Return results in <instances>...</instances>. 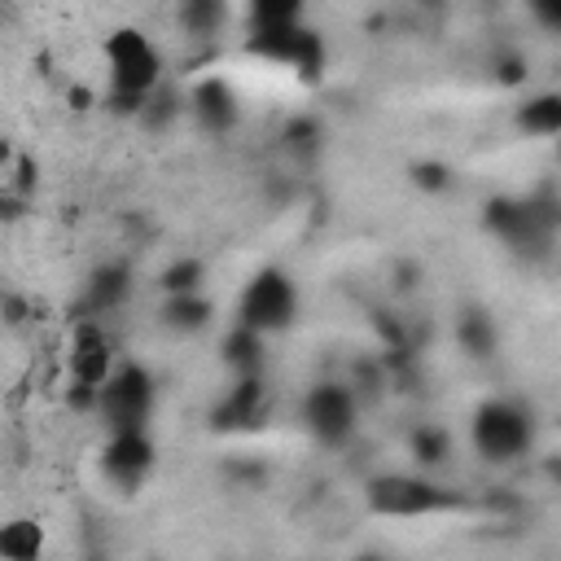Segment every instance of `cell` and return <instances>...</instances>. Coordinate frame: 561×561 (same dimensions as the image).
I'll list each match as a JSON object with an SVG mask.
<instances>
[{
  "instance_id": "cell-1",
  "label": "cell",
  "mask_w": 561,
  "mask_h": 561,
  "mask_svg": "<svg viewBox=\"0 0 561 561\" xmlns=\"http://www.w3.org/2000/svg\"><path fill=\"white\" fill-rule=\"evenodd\" d=\"M105 66H110V101L118 110H145V101L162 88V57L149 44L145 31L118 26L105 39Z\"/></svg>"
},
{
  "instance_id": "cell-2",
  "label": "cell",
  "mask_w": 561,
  "mask_h": 561,
  "mask_svg": "<svg viewBox=\"0 0 561 561\" xmlns=\"http://www.w3.org/2000/svg\"><path fill=\"white\" fill-rule=\"evenodd\" d=\"M469 438H473V451L482 460H495V465H508L517 460L526 447H530V416L504 399H491L473 412L469 421Z\"/></svg>"
},
{
  "instance_id": "cell-3",
  "label": "cell",
  "mask_w": 561,
  "mask_h": 561,
  "mask_svg": "<svg viewBox=\"0 0 561 561\" xmlns=\"http://www.w3.org/2000/svg\"><path fill=\"white\" fill-rule=\"evenodd\" d=\"M241 324L245 329H254V333H272V329H285L289 320H294V311H298V294H294V280L285 276V272H276V267H267V272H259L250 285H245V294H241Z\"/></svg>"
},
{
  "instance_id": "cell-4",
  "label": "cell",
  "mask_w": 561,
  "mask_h": 561,
  "mask_svg": "<svg viewBox=\"0 0 561 561\" xmlns=\"http://www.w3.org/2000/svg\"><path fill=\"white\" fill-rule=\"evenodd\" d=\"M153 408V386H149V373L136 368V364H123L114 368V377L96 390V412L105 416L110 430H131V425H145Z\"/></svg>"
},
{
  "instance_id": "cell-5",
  "label": "cell",
  "mask_w": 561,
  "mask_h": 561,
  "mask_svg": "<svg viewBox=\"0 0 561 561\" xmlns=\"http://www.w3.org/2000/svg\"><path fill=\"white\" fill-rule=\"evenodd\" d=\"M368 504L381 517H421V513H434L438 504H447V495L425 478L386 473V478L368 482Z\"/></svg>"
},
{
  "instance_id": "cell-6",
  "label": "cell",
  "mask_w": 561,
  "mask_h": 561,
  "mask_svg": "<svg viewBox=\"0 0 561 561\" xmlns=\"http://www.w3.org/2000/svg\"><path fill=\"white\" fill-rule=\"evenodd\" d=\"M101 469L118 491H136L153 469V443H149L145 425L110 430V443L101 451Z\"/></svg>"
},
{
  "instance_id": "cell-7",
  "label": "cell",
  "mask_w": 561,
  "mask_h": 561,
  "mask_svg": "<svg viewBox=\"0 0 561 561\" xmlns=\"http://www.w3.org/2000/svg\"><path fill=\"white\" fill-rule=\"evenodd\" d=\"M66 368H70V381L83 386V390H101L110 377H114V342L105 337L101 324L92 320H79L75 337H70V351H66Z\"/></svg>"
},
{
  "instance_id": "cell-8",
  "label": "cell",
  "mask_w": 561,
  "mask_h": 561,
  "mask_svg": "<svg viewBox=\"0 0 561 561\" xmlns=\"http://www.w3.org/2000/svg\"><path fill=\"white\" fill-rule=\"evenodd\" d=\"M307 425L316 430V438L324 443H342L351 430H355V390L351 386H337V381H324L307 394V408H302Z\"/></svg>"
},
{
  "instance_id": "cell-9",
  "label": "cell",
  "mask_w": 561,
  "mask_h": 561,
  "mask_svg": "<svg viewBox=\"0 0 561 561\" xmlns=\"http://www.w3.org/2000/svg\"><path fill=\"white\" fill-rule=\"evenodd\" d=\"M517 127L526 136H561V92H539V96L522 101Z\"/></svg>"
},
{
  "instance_id": "cell-10",
  "label": "cell",
  "mask_w": 561,
  "mask_h": 561,
  "mask_svg": "<svg viewBox=\"0 0 561 561\" xmlns=\"http://www.w3.org/2000/svg\"><path fill=\"white\" fill-rule=\"evenodd\" d=\"M193 110H197V118L206 123V127H228L232 118H237V101H232V92L219 83V79H210V83H202L197 88V96H193Z\"/></svg>"
},
{
  "instance_id": "cell-11",
  "label": "cell",
  "mask_w": 561,
  "mask_h": 561,
  "mask_svg": "<svg viewBox=\"0 0 561 561\" xmlns=\"http://www.w3.org/2000/svg\"><path fill=\"white\" fill-rule=\"evenodd\" d=\"M127 289H131L127 267L110 263V267H101V272L92 276V285H88V307H92L96 316H105V311H114V307L127 298Z\"/></svg>"
},
{
  "instance_id": "cell-12",
  "label": "cell",
  "mask_w": 561,
  "mask_h": 561,
  "mask_svg": "<svg viewBox=\"0 0 561 561\" xmlns=\"http://www.w3.org/2000/svg\"><path fill=\"white\" fill-rule=\"evenodd\" d=\"M39 548H44V530L35 522H9L0 530V557L9 561H35Z\"/></svg>"
},
{
  "instance_id": "cell-13",
  "label": "cell",
  "mask_w": 561,
  "mask_h": 561,
  "mask_svg": "<svg viewBox=\"0 0 561 561\" xmlns=\"http://www.w3.org/2000/svg\"><path fill=\"white\" fill-rule=\"evenodd\" d=\"M206 320H210V302L202 294H171V302H167V324L171 329L197 333Z\"/></svg>"
},
{
  "instance_id": "cell-14",
  "label": "cell",
  "mask_w": 561,
  "mask_h": 561,
  "mask_svg": "<svg viewBox=\"0 0 561 561\" xmlns=\"http://www.w3.org/2000/svg\"><path fill=\"white\" fill-rule=\"evenodd\" d=\"M228 0H180V22L193 35H215L224 26Z\"/></svg>"
},
{
  "instance_id": "cell-15",
  "label": "cell",
  "mask_w": 561,
  "mask_h": 561,
  "mask_svg": "<svg viewBox=\"0 0 561 561\" xmlns=\"http://www.w3.org/2000/svg\"><path fill=\"white\" fill-rule=\"evenodd\" d=\"M250 4V22L254 31H276V26H294L302 0H245Z\"/></svg>"
},
{
  "instance_id": "cell-16",
  "label": "cell",
  "mask_w": 561,
  "mask_h": 561,
  "mask_svg": "<svg viewBox=\"0 0 561 561\" xmlns=\"http://www.w3.org/2000/svg\"><path fill=\"white\" fill-rule=\"evenodd\" d=\"M162 285H167V294H197V285H202V263H197V259L171 263L167 276H162Z\"/></svg>"
},
{
  "instance_id": "cell-17",
  "label": "cell",
  "mask_w": 561,
  "mask_h": 561,
  "mask_svg": "<svg viewBox=\"0 0 561 561\" xmlns=\"http://www.w3.org/2000/svg\"><path fill=\"white\" fill-rule=\"evenodd\" d=\"M557 153H561V145H557Z\"/></svg>"
}]
</instances>
